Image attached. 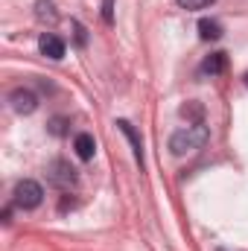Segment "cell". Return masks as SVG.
<instances>
[{
    "instance_id": "52a82bcc",
    "label": "cell",
    "mask_w": 248,
    "mask_h": 251,
    "mask_svg": "<svg viewBox=\"0 0 248 251\" xmlns=\"http://www.w3.org/2000/svg\"><path fill=\"white\" fill-rule=\"evenodd\" d=\"M73 149H76V155H79L82 161H91L94 152H97V140H94L91 134H79V137L73 140Z\"/></svg>"
},
{
    "instance_id": "9c48e42d",
    "label": "cell",
    "mask_w": 248,
    "mask_h": 251,
    "mask_svg": "<svg viewBox=\"0 0 248 251\" xmlns=\"http://www.w3.org/2000/svg\"><path fill=\"white\" fill-rule=\"evenodd\" d=\"M35 15H38V21H50V24H56V6H53V0H38L35 3Z\"/></svg>"
},
{
    "instance_id": "6da1fadb",
    "label": "cell",
    "mask_w": 248,
    "mask_h": 251,
    "mask_svg": "<svg viewBox=\"0 0 248 251\" xmlns=\"http://www.w3.org/2000/svg\"><path fill=\"white\" fill-rule=\"evenodd\" d=\"M207 137H210V131H207V126L204 123H193L187 126V128H178L173 137H170V152L173 155H190V152H196V149H201L204 143H207Z\"/></svg>"
},
{
    "instance_id": "277c9868",
    "label": "cell",
    "mask_w": 248,
    "mask_h": 251,
    "mask_svg": "<svg viewBox=\"0 0 248 251\" xmlns=\"http://www.w3.org/2000/svg\"><path fill=\"white\" fill-rule=\"evenodd\" d=\"M9 102H12V108H15L18 114H32V111L38 108V97H35L32 91H26V88H15V91L9 94Z\"/></svg>"
},
{
    "instance_id": "8992f818",
    "label": "cell",
    "mask_w": 248,
    "mask_h": 251,
    "mask_svg": "<svg viewBox=\"0 0 248 251\" xmlns=\"http://www.w3.org/2000/svg\"><path fill=\"white\" fill-rule=\"evenodd\" d=\"M198 35H201V41H219L222 38V24L210 21V18H201L198 21Z\"/></svg>"
},
{
    "instance_id": "4fadbf2b",
    "label": "cell",
    "mask_w": 248,
    "mask_h": 251,
    "mask_svg": "<svg viewBox=\"0 0 248 251\" xmlns=\"http://www.w3.org/2000/svg\"><path fill=\"white\" fill-rule=\"evenodd\" d=\"M246 88H248V73H246Z\"/></svg>"
},
{
    "instance_id": "3957f363",
    "label": "cell",
    "mask_w": 248,
    "mask_h": 251,
    "mask_svg": "<svg viewBox=\"0 0 248 251\" xmlns=\"http://www.w3.org/2000/svg\"><path fill=\"white\" fill-rule=\"evenodd\" d=\"M47 173H50V181H53L56 187L67 190V187H73V184H76V170H73L67 161H53Z\"/></svg>"
},
{
    "instance_id": "7a4b0ae2",
    "label": "cell",
    "mask_w": 248,
    "mask_h": 251,
    "mask_svg": "<svg viewBox=\"0 0 248 251\" xmlns=\"http://www.w3.org/2000/svg\"><path fill=\"white\" fill-rule=\"evenodd\" d=\"M41 199H44V190H41L38 181H32V178L18 181V187H15V204H18V207L32 210V207L41 204Z\"/></svg>"
},
{
    "instance_id": "30bf717a",
    "label": "cell",
    "mask_w": 248,
    "mask_h": 251,
    "mask_svg": "<svg viewBox=\"0 0 248 251\" xmlns=\"http://www.w3.org/2000/svg\"><path fill=\"white\" fill-rule=\"evenodd\" d=\"M117 126H120V131H123L125 137L131 140V146H134V155H137V161H143V143H140V137H137V131H134L131 126L125 123V120H120Z\"/></svg>"
},
{
    "instance_id": "5b68a950",
    "label": "cell",
    "mask_w": 248,
    "mask_h": 251,
    "mask_svg": "<svg viewBox=\"0 0 248 251\" xmlns=\"http://www.w3.org/2000/svg\"><path fill=\"white\" fill-rule=\"evenodd\" d=\"M38 50H41V56L59 62V59L64 56V41L59 38V35H53V32H44V35L38 38Z\"/></svg>"
},
{
    "instance_id": "7c38bea8",
    "label": "cell",
    "mask_w": 248,
    "mask_h": 251,
    "mask_svg": "<svg viewBox=\"0 0 248 251\" xmlns=\"http://www.w3.org/2000/svg\"><path fill=\"white\" fill-rule=\"evenodd\" d=\"M102 21L105 24L114 21V0H102Z\"/></svg>"
},
{
    "instance_id": "ba28073f",
    "label": "cell",
    "mask_w": 248,
    "mask_h": 251,
    "mask_svg": "<svg viewBox=\"0 0 248 251\" xmlns=\"http://www.w3.org/2000/svg\"><path fill=\"white\" fill-rule=\"evenodd\" d=\"M225 67H228V56H225V53H210V56L201 62V73L216 76V73H225Z\"/></svg>"
},
{
    "instance_id": "8fae6325",
    "label": "cell",
    "mask_w": 248,
    "mask_h": 251,
    "mask_svg": "<svg viewBox=\"0 0 248 251\" xmlns=\"http://www.w3.org/2000/svg\"><path fill=\"white\" fill-rule=\"evenodd\" d=\"M181 9H187V12H198V9H207L213 0H175Z\"/></svg>"
}]
</instances>
